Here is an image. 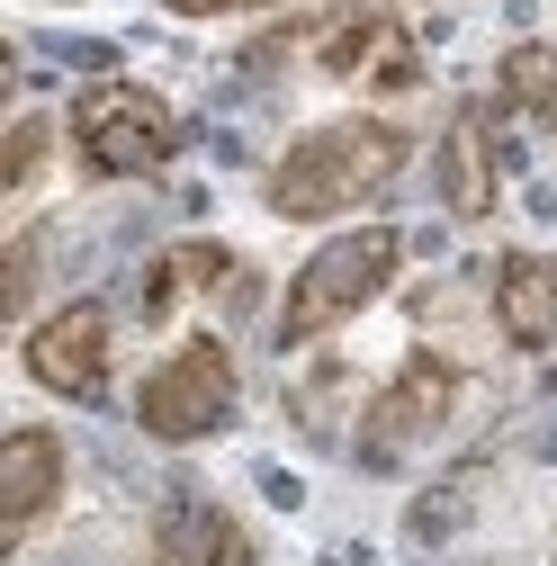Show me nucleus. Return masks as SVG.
Returning a JSON list of instances; mask_svg holds the SVG:
<instances>
[{
    "instance_id": "f257e3e1",
    "label": "nucleus",
    "mask_w": 557,
    "mask_h": 566,
    "mask_svg": "<svg viewBox=\"0 0 557 566\" xmlns=\"http://www.w3.org/2000/svg\"><path fill=\"white\" fill-rule=\"evenodd\" d=\"M413 163V135L396 117H324L306 126L288 154L270 163L261 180V207L288 226H333V217H360V207H378Z\"/></svg>"
},
{
    "instance_id": "f03ea898",
    "label": "nucleus",
    "mask_w": 557,
    "mask_h": 566,
    "mask_svg": "<svg viewBox=\"0 0 557 566\" xmlns=\"http://www.w3.org/2000/svg\"><path fill=\"white\" fill-rule=\"evenodd\" d=\"M404 270V234L396 226H341L333 243H315L278 297V350H306L324 333H341L351 315H369Z\"/></svg>"
},
{
    "instance_id": "7ed1b4c3",
    "label": "nucleus",
    "mask_w": 557,
    "mask_h": 566,
    "mask_svg": "<svg viewBox=\"0 0 557 566\" xmlns=\"http://www.w3.org/2000/svg\"><path fill=\"white\" fill-rule=\"evenodd\" d=\"M243 405V369H234V350L225 333H189L180 350H162V360L145 369V387H135V422H145V441H217L225 422Z\"/></svg>"
},
{
    "instance_id": "20e7f679",
    "label": "nucleus",
    "mask_w": 557,
    "mask_h": 566,
    "mask_svg": "<svg viewBox=\"0 0 557 566\" xmlns=\"http://www.w3.org/2000/svg\"><path fill=\"white\" fill-rule=\"evenodd\" d=\"M63 135H73L82 171H99V180H145L180 154V117L145 82H91L73 99V117H63Z\"/></svg>"
},
{
    "instance_id": "39448f33",
    "label": "nucleus",
    "mask_w": 557,
    "mask_h": 566,
    "mask_svg": "<svg viewBox=\"0 0 557 566\" xmlns=\"http://www.w3.org/2000/svg\"><path fill=\"white\" fill-rule=\"evenodd\" d=\"M459 396H467V369L450 360V350H404V360H396V378L360 405V432H351L360 468H369V476L404 468V459L423 450L432 432H450Z\"/></svg>"
},
{
    "instance_id": "423d86ee",
    "label": "nucleus",
    "mask_w": 557,
    "mask_h": 566,
    "mask_svg": "<svg viewBox=\"0 0 557 566\" xmlns=\"http://www.w3.org/2000/svg\"><path fill=\"white\" fill-rule=\"evenodd\" d=\"M261 45H297L315 73L333 82H360V91H413L423 82V54H413V28L378 0H351V10H324L288 36H261Z\"/></svg>"
},
{
    "instance_id": "0eeeda50",
    "label": "nucleus",
    "mask_w": 557,
    "mask_h": 566,
    "mask_svg": "<svg viewBox=\"0 0 557 566\" xmlns=\"http://www.w3.org/2000/svg\"><path fill=\"white\" fill-rule=\"evenodd\" d=\"M108 360H117V315H108L99 297H63V306L36 315L28 342H19V369H28L45 396H73V405H91V396L108 387Z\"/></svg>"
},
{
    "instance_id": "6e6552de",
    "label": "nucleus",
    "mask_w": 557,
    "mask_h": 566,
    "mask_svg": "<svg viewBox=\"0 0 557 566\" xmlns=\"http://www.w3.org/2000/svg\"><path fill=\"white\" fill-rule=\"evenodd\" d=\"M63 476H73V459H63V432H45V422H19L10 441H0V539H36V522L63 504Z\"/></svg>"
},
{
    "instance_id": "1a4fd4ad",
    "label": "nucleus",
    "mask_w": 557,
    "mask_h": 566,
    "mask_svg": "<svg viewBox=\"0 0 557 566\" xmlns=\"http://www.w3.org/2000/svg\"><path fill=\"white\" fill-rule=\"evenodd\" d=\"M441 207L459 226H485L495 217V198H504V154H495V108H459L450 126H441Z\"/></svg>"
},
{
    "instance_id": "9d476101",
    "label": "nucleus",
    "mask_w": 557,
    "mask_h": 566,
    "mask_svg": "<svg viewBox=\"0 0 557 566\" xmlns=\"http://www.w3.org/2000/svg\"><path fill=\"white\" fill-rule=\"evenodd\" d=\"M135 566H261V539H252L225 504L180 494V504L145 531V557H135Z\"/></svg>"
},
{
    "instance_id": "9b49d317",
    "label": "nucleus",
    "mask_w": 557,
    "mask_h": 566,
    "mask_svg": "<svg viewBox=\"0 0 557 566\" xmlns=\"http://www.w3.org/2000/svg\"><path fill=\"white\" fill-rule=\"evenodd\" d=\"M495 333L513 350H557V252L495 261Z\"/></svg>"
},
{
    "instance_id": "f8f14e48",
    "label": "nucleus",
    "mask_w": 557,
    "mask_h": 566,
    "mask_svg": "<svg viewBox=\"0 0 557 566\" xmlns=\"http://www.w3.org/2000/svg\"><path fill=\"white\" fill-rule=\"evenodd\" d=\"M180 289H234V297H252V270H243L225 243H180V252H162L154 279H145V315H171Z\"/></svg>"
},
{
    "instance_id": "ddd939ff",
    "label": "nucleus",
    "mask_w": 557,
    "mask_h": 566,
    "mask_svg": "<svg viewBox=\"0 0 557 566\" xmlns=\"http://www.w3.org/2000/svg\"><path fill=\"white\" fill-rule=\"evenodd\" d=\"M495 99L522 108V117H539V126H557V45H548V36L504 45V63H495Z\"/></svg>"
},
{
    "instance_id": "4468645a",
    "label": "nucleus",
    "mask_w": 557,
    "mask_h": 566,
    "mask_svg": "<svg viewBox=\"0 0 557 566\" xmlns=\"http://www.w3.org/2000/svg\"><path fill=\"white\" fill-rule=\"evenodd\" d=\"M45 145H54V117H19V126H10V145H0V198H28V189H36Z\"/></svg>"
},
{
    "instance_id": "2eb2a0df",
    "label": "nucleus",
    "mask_w": 557,
    "mask_h": 566,
    "mask_svg": "<svg viewBox=\"0 0 557 566\" xmlns=\"http://www.w3.org/2000/svg\"><path fill=\"white\" fill-rule=\"evenodd\" d=\"M36 270H45V234L28 226V234H10V279H0V306H10V315L36 306Z\"/></svg>"
},
{
    "instance_id": "dca6fc26",
    "label": "nucleus",
    "mask_w": 557,
    "mask_h": 566,
    "mask_svg": "<svg viewBox=\"0 0 557 566\" xmlns=\"http://www.w3.org/2000/svg\"><path fill=\"white\" fill-rule=\"evenodd\" d=\"M162 10H180V19H217V10H234V0H162Z\"/></svg>"
},
{
    "instance_id": "f3484780",
    "label": "nucleus",
    "mask_w": 557,
    "mask_h": 566,
    "mask_svg": "<svg viewBox=\"0 0 557 566\" xmlns=\"http://www.w3.org/2000/svg\"><path fill=\"white\" fill-rule=\"evenodd\" d=\"M252 10H278V0H252Z\"/></svg>"
}]
</instances>
